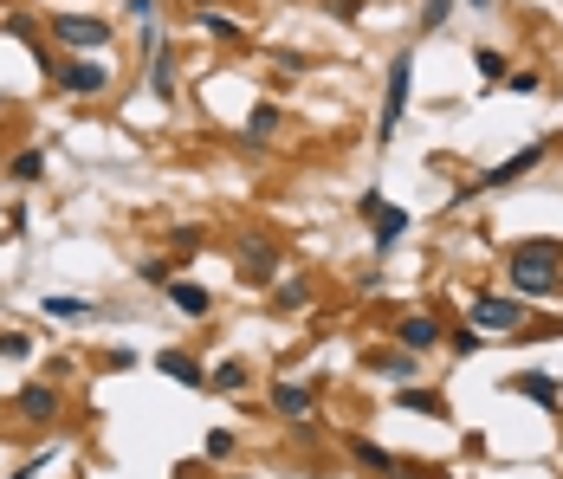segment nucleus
Returning <instances> with one entry per match:
<instances>
[{"label":"nucleus","instance_id":"f257e3e1","mask_svg":"<svg viewBox=\"0 0 563 479\" xmlns=\"http://www.w3.org/2000/svg\"><path fill=\"white\" fill-rule=\"evenodd\" d=\"M505 279H512V298H557L563 292V240H518L512 259H505Z\"/></svg>","mask_w":563,"mask_h":479},{"label":"nucleus","instance_id":"f03ea898","mask_svg":"<svg viewBox=\"0 0 563 479\" xmlns=\"http://www.w3.org/2000/svg\"><path fill=\"white\" fill-rule=\"evenodd\" d=\"M408 78H415V52H395L389 78H382V117H376V143H389L408 117Z\"/></svg>","mask_w":563,"mask_h":479},{"label":"nucleus","instance_id":"7ed1b4c3","mask_svg":"<svg viewBox=\"0 0 563 479\" xmlns=\"http://www.w3.org/2000/svg\"><path fill=\"white\" fill-rule=\"evenodd\" d=\"M46 78L65 98H104L111 91V65L104 59H59V65H46Z\"/></svg>","mask_w":563,"mask_h":479},{"label":"nucleus","instance_id":"20e7f679","mask_svg":"<svg viewBox=\"0 0 563 479\" xmlns=\"http://www.w3.org/2000/svg\"><path fill=\"white\" fill-rule=\"evenodd\" d=\"M356 214L369 221V240H376V253H395V246H402V234L415 227V214H408V208H389V201H382L376 188H369V195L356 201Z\"/></svg>","mask_w":563,"mask_h":479},{"label":"nucleus","instance_id":"39448f33","mask_svg":"<svg viewBox=\"0 0 563 479\" xmlns=\"http://www.w3.org/2000/svg\"><path fill=\"white\" fill-rule=\"evenodd\" d=\"M111 33H117V26L104 20V13H52V39L72 46V52H104Z\"/></svg>","mask_w":563,"mask_h":479},{"label":"nucleus","instance_id":"423d86ee","mask_svg":"<svg viewBox=\"0 0 563 479\" xmlns=\"http://www.w3.org/2000/svg\"><path fill=\"white\" fill-rule=\"evenodd\" d=\"M473 324H486V331H525L531 305L512 292H473Z\"/></svg>","mask_w":563,"mask_h":479},{"label":"nucleus","instance_id":"0eeeda50","mask_svg":"<svg viewBox=\"0 0 563 479\" xmlns=\"http://www.w3.org/2000/svg\"><path fill=\"white\" fill-rule=\"evenodd\" d=\"M538 162H544V143H525V149H518V156L492 162V169L479 175V182H466V195H492V188H512V182H525V175L538 169Z\"/></svg>","mask_w":563,"mask_h":479},{"label":"nucleus","instance_id":"6e6552de","mask_svg":"<svg viewBox=\"0 0 563 479\" xmlns=\"http://www.w3.org/2000/svg\"><path fill=\"white\" fill-rule=\"evenodd\" d=\"M441 318H434V311H402V318H395V350H408V357H428L434 344H441Z\"/></svg>","mask_w":563,"mask_h":479},{"label":"nucleus","instance_id":"1a4fd4ad","mask_svg":"<svg viewBox=\"0 0 563 479\" xmlns=\"http://www.w3.org/2000/svg\"><path fill=\"white\" fill-rule=\"evenodd\" d=\"M233 259H240V279H246V285H272V279H279V246L259 240V234H246Z\"/></svg>","mask_w":563,"mask_h":479},{"label":"nucleus","instance_id":"9d476101","mask_svg":"<svg viewBox=\"0 0 563 479\" xmlns=\"http://www.w3.org/2000/svg\"><path fill=\"white\" fill-rule=\"evenodd\" d=\"M13 408H20V421H33V428H52V421H59V382H26Z\"/></svg>","mask_w":563,"mask_h":479},{"label":"nucleus","instance_id":"9b49d317","mask_svg":"<svg viewBox=\"0 0 563 479\" xmlns=\"http://www.w3.org/2000/svg\"><path fill=\"white\" fill-rule=\"evenodd\" d=\"M505 389L525 395V402H538V408H557L563 402V382L551 376V369H518V376H505Z\"/></svg>","mask_w":563,"mask_h":479},{"label":"nucleus","instance_id":"f8f14e48","mask_svg":"<svg viewBox=\"0 0 563 479\" xmlns=\"http://www.w3.org/2000/svg\"><path fill=\"white\" fill-rule=\"evenodd\" d=\"M156 369H162V376H175L182 389H208V369H201L195 357H188V350H162V357H156Z\"/></svg>","mask_w":563,"mask_h":479},{"label":"nucleus","instance_id":"ddd939ff","mask_svg":"<svg viewBox=\"0 0 563 479\" xmlns=\"http://www.w3.org/2000/svg\"><path fill=\"white\" fill-rule=\"evenodd\" d=\"M272 408H279L285 421H305L311 415V389H305V382H292V376L272 382Z\"/></svg>","mask_w":563,"mask_h":479},{"label":"nucleus","instance_id":"4468645a","mask_svg":"<svg viewBox=\"0 0 563 479\" xmlns=\"http://www.w3.org/2000/svg\"><path fill=\"white\" fill-rule=\"evenodd\" d=\"M162 292H169V305L182 311V318H208V311H214V298L201 292V285H188V279H169Z\"/></svg>","mask_w":563,"mask_h":479},{"label":"nucleus","instance_id":"2eb2a0df","mask_svg":"<svg viewBox=\"0 0 563 479\" xmlns=\"http://www.w3.org/2000/svg\"><path fill=\"white\" fill-rule=\"evenodd\" d=\"M363 363L376 369V376H395V382H402V376H415V357H408V350H369Z\"/></svg>","mask_w":563,"mask_h":479},{"label":"nucleus","instance_id":"dca6fc26","mask_svg":"<svg viewBox=\"0 0 563 479\" xmlns=\"http://www.w3.org/2000/svg\"><path fill=\"white\" fill-rule=\"evenodd\" d=\"M246 382H253V376H246V363H233V357L208 369V389H221V395H240Z\"/></svg>","mask_w":563,"mask_h":479},{"label":"nucleus","instance_id":"f3484780","mask_svg":"<svg viewBox=\"0 0 563 479\" xmlns=\"http://www.w3.org/2000/svg\"><path fill=\"white\" fill-rule=\"evenodd\" d=\"M149 91H156L162 104L175 98V52H156V59H149Z\"/></svg>","mask_w":563,"mask_h":479},{"label":"nucleus","instance_id":"a211bd4d","mask_svg":"<svg viewBox=\"0 0 563 479\" xmlns=\"http://www.w3.org/2000/svg\"><path fill=\"white\" fill-rule=\"evenodd\" d=\"M246 136H253V143L279 136V104H253V111H246Z\"/></svg>","mask_w":563,"mask_h":479},{"label":"nucleus","instance_id":"6ab92c4d","mask_svg":"<svg viewBox=\"0 0 563 479\" xmlns=\"http://www.w3.org/2000/svg\"><path fill=\"white\" fill-rule=\"evenodd\" d=\"M395 402H402V408H421V415H447L441 389H408V382H402V389H395Z\"/></svg>","mask_w":563,"mask_h":479},{"label":"nucleus","instance_id":"aec40b11","mask_svg":"<svg viewBox=\"0 0 563 479\" xmlns=\"http://www.w3.org/2000/svg\"><path fill=\"white\" fill-rule=\"evenodd\" d=\"M350 454H356V467H369V473H395V454H382V447L363 441V434L350 441Z\"/></svg>","mask_w":563,"mask_h":479},{"label":"nucleus","instance_id":"412c9836","mask_svg":"<svg viewBox=\"0 0 563 479\" xmlns=\"http://www.w3.org/2000/svg\"><path fill=\"white\" fill-rule=\"evenodd\" d=\"M7 175L13 182H39V175H46V149H20V156L7 162Z\"/></svg>","mask_w":563,"mask_h":479},{"label":"nucleus","instance_id":"4be33fe9","mask_svg":"<svg viewBox=\"0 0 563 479\" xmlns=\"http://www.w3.org/2000/svg\"><path fill=\"white\" fill-rule=\"evenodd\" d=\"M272 305H279V311H298V305H311V285H305V279H279Z\"/></svg>","mask_w":563,"mask_h":479},{"label":"nucleus","instance_id":"5701e85b","mask_svg":"<svg viewBox=\"0 0 563 479\" xmlns=\"http://www.w3.org/2000/svg\"><path fill=\"white\" fill-rule=\"evenodd\" d=\"M473 65H479V78H486V85H505V52L479 46V52H473Z\"/></svg>","mask_w":563,"mask_h":479},{"label":"nucleus","instance_id":"b1692460","mask_svg":"<svg viewBox=\"0 0 563 479\" xmlns=\"http://www.w3.org/2000/svg\"><path fill=\"white\" fill-rule=\"evenodd\" d=\"M447 20H453V0H428V7H421V33H441Z\"/></svg>","mask_w":563,"mask_h":479},{"label":"nucleus","instance_id":"393cba45","mask_svg":"<svg viewBox=\"0 0 563 479\" xmlns=\"http://www.w3.org/2000/svg\"><path fill=\"white\" fill-rule=\"evenodd\" d=\"M169 246H175V253H195V246H201V227L195 221H175L169 227Z\"/></svg>","mask_w":563,"mask_h":479},{"label":"nucleus","instance_id":"a878e982","mask_svg":"<svg viewBox=\"0 0 563 479\" xmlns=\"http://www.w3.org/2000/svg\"><path fill=\"white\" fill-rule=\"evenodd\" d=\"M39 311H46V318H85V298H46V305H39Z\"/></svg>","mask_w":563,"mask_h":479},{"label":"nucleus","instance_id":"bb28decb","mask_svg":"<svg viewBox=\"0 0 563 479\" xmlns=\"http://www.w3.org/2000/svg\"><path fill=\"white\" fill-rule=\"evenodd\" d=\"M201 20V33H214V39H240V26L227 20V13H195Z\"/></svg>","mask_w":563,"mask_h":479},{"label":"nucleus","instance_id":"cd10ccee","mask_svg":"<svg viewBox=\"0 0 563 479\" xmlns=\"http://www.w3.org/2000/svg\"><path fill=\"white\" fill-rule=\"evenodd\" d=\"M136 279H143V285H169L175 266H169V259H143V266H136Z\"/></svg>","mask_w":563,"mask_h":479},{"label":"nucleus","instance_id":"c85d7f7f","mask_svg":"<svg viewBox=\"0 0 563 479\" xmlns=\"http://www.w3.org/2000/svg\"><path fill=\"white\" fill-rule=\"evenodd\" d=\"M324 13H331L337 26H356V13H363V0H324Z\"/></svg>","mask_w":563,"mask_h":479},{"label":"nucleus","instance_id":"c756f323","mask_svg":"<svg viewBox=\"0 0 563 479\" xmlns=\"http://www.w3.org/2000/svg\"><path fill=\"white\" fill-rule=\"evenodd\" d=\"M441 344L453 350V357H473V350H479V331H447Z\"/></svg>","mask_w":563,"mask_h":479},{"label":"nucleus","instance_id":"7c9ffc66","mask_svg":"<svg viewBox=\"0 0 563 479\" xmlns=\"http://www.w3.org/2000/svg\"><path fill=\"white\" fill-rule=\"evenodd\" d=\"M227 454H233V434L214 428V434H208V460H227Z\"/></svg>","mask_w":563,"mask_h":479},{"label":"nucleus","instance_id":"2f4dec72","mask_svg":"<svg viewBox=\"0 0 563 479\" xmlns=\"http://www.w3.org/2000/svg\"><path fill=\"white\" fill-rule=\"evenodd\" d=\"M26 350H33V344H26L20 331H7V337H0V357H26Z\"/></svg>","mask_w":563,"mask_h":479},{"label":"nucleus","instance_id":"473e14b6","mask_svg":"<svg viewBox=\"0 0 563 479\" xmlns=\"http://www.w3.org/2000/svg\"><path fill=\"white\" fill-rule=\"evenodd\" d=\"M505 85H512V91H538L544 78H538V72H505Z\"/></svg>","mask_w":563,"mask_h":479},{"label":"nucleus","instance_id":"72a5a7b5","mask_svg":"<svg viewBox=\"0 0 563 479\" xmlns=\"http://www.w3.org/2000/svg\"><path fill=\"white\" fill-rule=\"evenodd\" d=\"M123 13H136V20H156V0H123Z\"/></svg>","mask_w":563,"mask_h":479},{"label":"nucleus","instance_id":"f704fd0d","mask_svg":"<svg viewBox=\"0 0 563 479\" xmlns=\"http://www.w3.org/2000/svg\"><path fill=\"white\" fill-rule=\"evenodd\" d=\"M466 7H479V13H486V7H499V0H466Z\"/></svg>","mask_w":563,"mask_h":479},{"label":"nucleus","instance_id":"c9c22d12","mask_svg":"<svg viewBox=\"0 0 563 479\" xmlns=\"http://www.w3.org/2000/svg\"><path fill=\"white\" fill-rule=\"evenodd\" d=\"M13 479H39V473H33V467H20V473H13Z\"/></svg>","mask_w":563,"mask_h":479},{"label":"nucleus","instance_id":"e433bc0d","mask_svg":"<svg viewBox=\"0 0 563 479\" xmlns=\"http://www.w3.org/2000/svg\"><path fill=\"white\" fill-rule=\"evenodd\" d=\"M195 7H201V13H208V7H214V0H195Z\"/></svg>","mask_w":563,"mask_h":479},{"label":"nucleus","instance_id":"4c0bfd02","mask_svg":"<svg viewBox=\"0 0 563 479\" xmlns=\"http://www.w3.org/2000/svg\"><path fill=\"white\" fill-rule=\"evenodd\" d=\"M447 479H466V473H447Z\"/></svg>","mask_w":563,"mask_h":479}]
</instances>
